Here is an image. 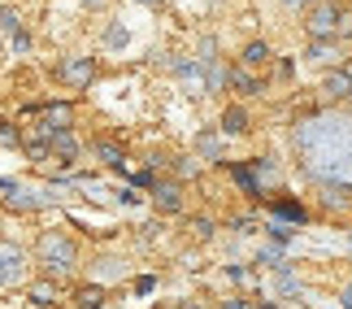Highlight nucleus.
Segmentation results:
<instances>
[{"instance_id":"1","label":"nucleus","mask_w":352,"mask_h":309,"mask_svg":"<svg viewBox=\"0 0 352 309\" xmlns=\"http://www.w3.org/2000/svg\"><path fill=\"white\" fill-rule=\"evenodd\" d=\"M340 22H344L340 9H335L331 0H318L305 18V31H309V39H340Z\"/></svg>"},{"instance_id":"2","label":"nucleus","mask_w":352,"mask_h":309,"mask_svg":"<svg viewBox=\"0 0 352 309\" xmlns=\"http://www.w3.org/2000/svg\"><path fill=\"white\" fill-rule=\"evenodd\" d=\"M39 253H44L48 270H70V266H74V248H70V239H65V235H44Z\"/></svg>"},{"instance_id":"3","label":"nucleus","mask_w":352,"mask_h":309,"mask_svg":"<svg viewBox=\"0 0 352 309\" xmlns=\"http://www.w3.org/2000/svg\"><path fill=\"white\" fill-rule=\"evenodd\" d=\"M91 74H96V65H91L87 57H70V61L57 65V78H61V83H70V87H87Z\"/></svg>"},{"instance_id":"4","label":"nucleus","mask_w":352,"mask_h":309,"mask_svg":"<svg viewBox=\"0 0 352 309\" xmlns=\"http://www.w3.org/2000/svg\"><path fill=\"white\" fill-rule=\"evenodd\" d=\"M322 92H327L331 100H352V70H348V65L331 70L327 78H322Z\"/></svg>"},{"instance_id":"5","label":"nucleus","mask_w":352,"mask_h":309,"mask_svg":"<svg viewBox=\"0 0 352 309\" xmlns=\"http://www.w3.org/2000/svg\"><path fill=\"white\" fill-rule=\"evenodd\" d=\"M153 196H157V205L166 209V213H179V209H183V200H179V183H161Z\"/></svg>"},{"instance_id":"6","label":"nucleus","mask_w":352,"mask_h":309,"mask_svg":"<svg viewBox=\"0 0 352 309\" xmlns=\"http://www.w3.org/2000/svg\"><path fill=\"white\" fill-rule=\"evenodd\" d=\"M239 61L248 65V70H261V65H270V44H248Z\"/></svg>"},{"instance_id":"7","label":"nucleus","mask_w":352,"mask_h":309,"mask_svg":"<svg viewBox=\"0 0 352 309\" xmlns=\"http://www.w3.org/2000/svg\"><path fill=\"white\" fill-rule=\"evenodd\" d=\"M222 131H226V136H243V131H248V114H243V109H226L222 114Z\"/></svg>"},{"instance_id":"8","label":"nucleus","mask_w":352,"mask_h":309,"mask_svg":"<svg viewBox=\"0 0 352 309\" xmlns=\"http://www.w3.org/2000/svg\"><path fill=\"white\" fill-rule=\"evenodd\" d=\"M309 57H314V61H335V39H314Z\"/></svg>"},{"instance_id":"9","label":"nucleus","mask_w":352,"mask_h":309,"mask_svg":"<svg viewBox=\"0 0 352 309\" xmlns=\"http://www.w3.org/2000/svg\"><path fill=\"white\" fill-rule=\"evenodd\" d=\"M52 297H57V288H48V284H35L31 288V301L35 305H52Z\"/></svg>"},{"instance_id":"10","label":"nucleus","mask_w":352,"mask_h":309,"mask_svg":"<svg viewBox=\"0 0 352 309\" xmlns=\"http://www.w3.org/2000/svg\"><path fill=\"white\" fill-rule=\"evenodd\" d=\"M100 305V288H83L78 292V309H96Z\"/></svg>"},{"instance_id":"11","label":"nucleus","mask_w":352,"mask_h":309,"mask_svg":"<svg viewBox=\"0 0 352 309\" xmlns=\"http://www.w3.org/2000/svg\"><path fill=\"white\" fill-rule=\"evenodd\" d=\"M231 83H235L239 92H256V78H252L248 70H235V74H231Z\"/></svg>"},{"instance_id":"12","label":"nucleus","mask_w":352,"mask_h":309,"mask_svg":"<svg viewBox=\"0 0 352 309\" xmlns=\"http://www.w3.org/2000/svg\"><path fill=\"white\" fill-rule=\"evenodd\" d=\"M96 153L104 157V166H122V153L113 149V144H96Z\"/></svg>"},{"instance_id":"13","label":"nucleus","mask_w":352,"mask_h":309,"mask_svg":"<svg viewBox=\"0 0 352 309\" xmlns=\"http://www.w3.org/2000/svg\"><path fill=\"white\" fill-rule=\"evenodd\" d=\"M200 149H205L209 157H218V140H213V136H205V140H200Z\"/></svg>"},{"instance_id":"14","label":"nucleus","mask_w":352,"mask_h":309,"mask_svg":"<svg viewBox=\"0 0 352 309\" xmlns=\"http://www.w3.org/2000/svg\"><path fill=\"white\" fill-rule=\"evenodd\" d=\"M344 305H348V309H352V288H348V297H344Z\"/></svg>"},{"instance_id":"15","label":"nucleus","mask_w":352,"mask_h":309,"mask_svg":"<svg viewBox=\"0 0 352 309\" xmlns=\"http://www.w3.org/2000/svg\"><path fill=\"white\" fill-rule=\"evenodd\" d=\"M144 5H157V0H144Z\"/></svg>"},{"instance_id":"16","label":"nucleus","mask_w":352,"mask_h":309,"mask_svg":"<svg viewBox=\"0 0 352 309\" xmlns=\"http://www.w3.org/2000/svg\"><path fill=\"white\" fill-rule=\"evenodd\" d=\"M309 5H318V0H309Z\"/></svg>"},{"instance_id":"17","label":"nucleus","mask_w":352,"mask_h":309,"mask_svg":"<svg viewBox=\"0 0 352 309\" xmlns=\"http://www.w3.org/2000/svg\"><path fill=\"white\" fill-rule=\"evenodd\" d=\"M174 309H183V305H174Z\"/></svg>"},{"instance_id":"18","label":"nucleus","mask_w":352,"mask_h":309,"mask_svg":"<svg viewBox=\"0 0 352 309\" xmlns=\"http://www.w3.org/2000/svg\"><path fill=\"white\" fill-rule=\"evenodd\" d=\"M348 70H352V61H348Z\"/></svg>"}]
</instances>
